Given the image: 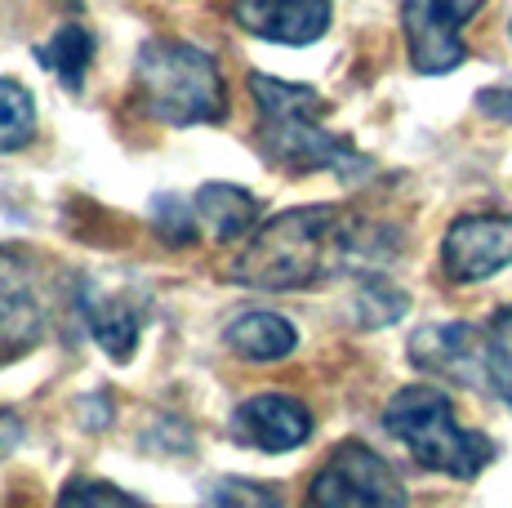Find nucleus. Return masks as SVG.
Wrapping results in <instances>:
<instances>
[{
  "label": "nucleus",
  "mask_w": 512,
  "mask_h": 508,
  "mask_svg": "<svg viewBox=\"0 0 512 508\" xmlns=\"http://www.w3.org/2000/svg\"><path fill=\"white\" fill-rule=\"evenodd\" d=\"M374 237L379 232H366L334 205L285 210L263 223L259 237H250V246L236 254L232 277L254 290H308L379 259L383 246Z\"/></svg>",
  "instance_id": "1"
},
{
  "label": "nucleus",
  "mask_w": 512,
  "mask_h": 508,
  "mask_svg": "<svg viewBox=\"0 0 512 508\" xmlns=\"http://www.w3.org/2000/svg\"><path fill=\"white\" fill-rule=\"evenodd\" d=\"M250 94L259 107V143L272 161L290 170H334L339 179L370 174V161L348 139L326 125V103L308 85H290L277 76H250Z\"/></svg>",
  "instance_id": "2"
},
{
  "label": "nucleus",
  "mask_w": 512,
  "mask_h": 508,
  "mask_svg": "<svg viewBox=\"0 0 512 508\" xmlns=\"http://www.w3.org/2000/svg\"><path fill=\"white\" fill-rule=\"evenodd\" d=\"M134 90L161 125H214L228 116L219 63L187 41H147L134 58Z\"/></svg>",
  "instance_id": "3"
},
{
  "label": "nucleus",
  "mask_w": 512,
  "mask_h": 508,
  "mask_svg": "<svg viewBox=\"0 0 512 508\" xmlns=\"http://www.w3.org/2000/svg\"><path fill=\"white\" fill-rule=\"evenodd\" d=\"M383 428L406 446L432 473H446L455 482H472L481 468L495 459V442L486 433H468L459 428L455 406L441 388L432 384H410L383 410Z\"/></svg>",
  "instance_id": "4"
},
{
  "label": "nucleus",
  "mask_w": 512,
  "mask_h": 508,
  "mask_svg": "<svg viewBox=\"0 0 512 508\" xmlns=\"http://www.w3.org/2000/svg\"><path fill=\"white\" fill-rule=\"evenodd\" d=\"M410 361L428 375L459 379L512 406V344L481 326H428L410 339Z\"/></svg>",
  "instance_id": "5"
},
{
  "label": "nucleus",
  "mask_w": 512,
  "mask_h": 508,
  "mask_svg": "<svg viewBox=\"0 0 512 508\" xmlns=\"http://www.w3.org/2000/svg\"><path fill=\"white\" fill-rule=\"evenodd\" d=\"M312 504L326 508H383V504H406L397 473L383 455H374L361 442L334 446V455L321 464V473L312 477Z\"/></svg>",
  "instance_id": "6"
},
{
  "label": "nucleus",
  "mask_w": 512,
  "mask_h": 508,
  "mask_svg": "<svg viewBox=\"0 0 512 508\" xmlns=\"http://www.w3.org/2000/svg\"><path fill=\"white\" fill-rule=\"evenodd\" d=\"M486 0H401V27H406L410 63L428 76L455 72L464 63V23Z\"/></svg>",
  "instance_id": "7"
},
{
  "label": "nucleus",
  "mask_w": 512,
  "mask_h": 508,
  "mask_svg": "<svg viewBox=\"0 0 512 508\" xmlns=\"http://www.w3.org/2000/svg\"><path fill=\"white\" fill-rule=\"evenodd\" d=\"M441 263L455 281H486L512 263V219L504 214H468L450 223Z\"/></svg>",
  "instance_id": "8"
},
{
  "label": "nucleus",
  "mask_w": 512,
  "mask_h": 508,
  "mask_svg": "<svg viewBox=\"0 0 512 508\" xmlns=\"http://www.w3.org/2000/svg\"><path fill=\"white\" fill-rule=\"evenodd\" d=\"M232 428L245 446H254V451L281 455V451H294V446H303L312 437V415H308V406L294 402V397L263 393V397H250V402L236 410Z\"/></svg>",
  "instance_id": "9"
},
{
  "label": "nucleus",
  "mask_w": 512,
  "mask_h": 508,
  "mask_svg": "<svg viewBox=\"0 0 512 508\" xmlns=\"http://www.w3.org/2000/svg\"><path fill=\"white\" fill-rule=\"evenodd\" d=\"M236 23L272 45H312L330 27V0H236Z\"/></svg>",
  "instance_id": "10"
},
{
  "label": "nucleus",
  "mask_w": 512,
  "mask_h": 508,
  "mask_svg": "<svg viewBox=\"0 0 512 508\" xmlns=\"http://www.w3.org/2000/svg\"><path fill=\"white\" fill-rule=\"evenodd\" d=\"M45 308L36 299L27 254L0 246V344L5 348H32L41 335Z\"/></svg>",
  "instance_id": "11"
},
{
  "label": "nucleus",
  "mask_w": 512,
  "mask_h": 508,
  "mask_svg": "<svg viewBox=\"0 0 512 508\" xmlns=\"http://www.w3.org/2000/svg\"><path fill=\"white\" fill-rule=\"evenodd\" d=\"M196 219L205 223V232L219 241H241L250 237L254 219H259V201L236 183H205L196 192Z\"/></svg>",
  "instance_id": "12"
},
{
  "label": "nucleus",
  "mask_w": 512,
  "mask_h": 508,
  "mask_svg": "<svg viewBox=\"0 0 512 508\" xmlns=\"http://www.w3.org/2000/svg\"><path fill=\"white\" fill-rule=\"evenodd\" d=\"M81 312H85V321H90L94 339L103 344V353L112 361H125L134 353V344H139V312L125 304V299H112V295H103V290L85 286Z\"/></svg>",
  "instance_id": "13"
},
{
  "label": "nucleus",
  "mask_w": 512,
  "mask_h": 508,
  "mask_svg": "<svg viewBox=\"0 0 512 508\" xmlns=\"http://www.w3.org/2000/svg\"><path fill=\"white\" fill-rule=\"evenodd\" d=\"M228 348L250 361H281L294 353V344H299V335H294V326L277 312H245V317H236L228 326Z\"/></svg>",
  "instance_id": "14"
},
{
  "label": "nucleus",
  "mask_w": 512,
  "mask_h": 508,
  "mask_svg": "<svg viewBox=\"0 0 512 508\" xmlns=\"http://www.w3.org/2000/svg\"><path fill=\"white\" fill-rule=\"evenodd\" d=\"M36 58H41L45 72H54L67 90H81L85 72H90V58H94V36L90 27L81 23H63L45 45H36Z\"/></svg>",
  "instance_id": "15"
},
{
  "label": "nucleus",
  "mask_w": 512,
  "mask_h": 508,
  "mask_svg": "<svg viewBox=\"0 0 512 508\" xmlns=\"http://www.w3.org/2000/svg\"><path fill=\"white\" fill-rule=\"evenodd\" d=\"M32 134H36L32 94H27L18 81L0 76V152L27 148V143H32Z\"/></svg>",
  "instance_id": "16"
},
{
  "label": "nucleus",
  "mask_w": 512,
  "mask_h": 508,
  "mask_svg": "<svg viewBox=\"0 0 512 508\" xmlns=\"http://www.w3.org/2000/svg\"><path fill=\"white\" fill-rule=\"evenodd\" d=\"M196 205H187L179 197H156V228L165 232V241H179V246H187V241L196 237Z\"/></svg>",
  "instance_id": "17"
},
{
  "label": "nucleus",
  "mask_w": 512,
  "mask_h": 508,
  "mask_svg": "<svg viewBox=\"0 0 512 508\" xmlns=\"http://www.w3.org/2000/svg\"><path fill=\"white\" fill-rule=\"evenodd\" d=\"M205 500L210 504H281V491H272L263 482H236V477H228V482H214L205 491Z\"/></svg>",
  "instance_id": "18"
},
{
  "label": "nucleus",
  "mask_w": 512,
  "mask_h": 508,
  "mask_svg": "<svg viewBox=\"0 0 512 508\" xmlns=\"http://www.w3.org/2000/svg\"><path fill=\"white\" fill-rule=\"evenodd\" d=\"M58 504H139L134 495H125V491H112L107 482H72L63 495H58Z\"/></svg>",
  "instance_id": "19"
},
{
  "label": "nucleus",
  "mask_w": 512,
  "mask_h": 508,
  "mask_svg": "<svg viewBox=\"0 0 512 508\" xmlns=\"http://www.w3.org/2000/svg\"><path fill=\"white\" fill-rule=\"evenodd\" d=\"M477 107L495 121H508L512 125V90H481L477 94Z\"/></svg>",
  "instance_id": "20"
},
{
  "label": "nucleus",
  "mask_w": 512,
  "mask_h": 508,
  "mask_svg": "<svg viewBox=\"0 0 512 508\" xmlns=\"http://www.w3.org/2000/svg\"><path fill=\"white\" fill-rule=\"evenodd\" d=\"M18 437H23V424H18L14 415H5V410H0V455H9L18 446Z\"/></svg>",
  "instance_id": "21"
},
{
  "label": "nucleus",
  "mask_w": 512,
  "mask_h": 508,
  "mask_svg": "<svg viewBox=\"0 0 512 508\" xmlns=\"http://www.w3.org/2000/svg\"><path fill=\"white\" fill-rule=\"evenodd\" d=\"M495 330H499V335H504V339H508V344H512V308L504 312V321H499V326H495Z\"/></svg>",
  "instance_id": "22"
}]
</instances>
